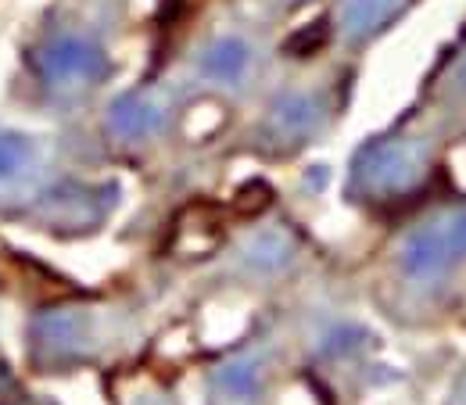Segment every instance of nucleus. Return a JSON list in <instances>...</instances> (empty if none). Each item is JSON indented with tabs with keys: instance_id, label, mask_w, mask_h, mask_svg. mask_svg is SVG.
<instances>
[{
	"instance_id": "nucleus-1",
	"label": "nucleus",
	"mask_w": 466,
	"mask_h": 405,
	"mask_svg": "<svg viewBox=\"0 0 466 405\" xmlns=\"http://www.w3.org/2000/svg\"><path fill=\"white\" fill-rule=\"evenodd\" d=\"M129 0H51L25 29L7 108L44 126H86L122 76Z\"/></svg>"
},
{
	"instance_id": "nucleus-2",
	"label": "nucleus",
	"mask_w": 466,
	"mask_h": 405,
	"mask_svg": "<svg viewBox=\"0 0 466 405\" xmlns=\"http://www.w3.org/2000/svg\"><path fill=\"white\" fill-rule=\"evenodd\" d=\"M122 208V179L86 126L25 129L0 118V227L58 244L94 240Z\"/></svg>"
},
{
	"instance_id": "nucleus-3",
	"label": "nucleus",
	"mask_w": 466,
	"mask_h": 405,
	"mask_svg": "<svg viewBox=\"0 0 466 405\" xmlns=\"http://www.w3.org/2000/svg\"><path fill=\"white\" fill-rule=\"evenodd\" d=\"M362 298L373 312L423 334L466 305V190H441L395 223L370 262Z\"/></svg>"
},
{
	"instance_id": "nucleus-4",
	"label": "nucleus",
	"mask_w": 466,
	"mask_h": 405,
	"mask_svg": "<svg viewBox=\"0 0 466 405\" xmlns=\"http://www.w3.org/2000/svg\"><path fill=\"white\" fill-rule=\"evenodd\" d=\"M158 334V305L140 290H68L40 298L22 327L36 373L105 370L133 359Z\"/></svg>"
},
{
	"instance_id": "nucleus-5",
	"label": "nucleus",
	"mask_w": 466,
	"mask_h": 405,
	"mask_svg": "<svg viewBox=\"0 0 466 405\" xmlns=\"http://www.w3.org/2000/svg\"><path fill=\"white\" fill-rule=\"evenodd\" d=\"M359 83V61L330 58L284 61L269 90L240 116L230 133V155L262 166H288L334 137L345 122Z\"/></svg>"
},
{
	"instance_id": "nucleus-6",
	"label": "nucleus",
	"mask_w": 466,
	"mask_h": 405,
	"mask_svg": "<svg viewBox=\"0 0 466 405\" xmlns=\"http://www.w3.org/2000/svg\"><path fill=\"white\" fill-rule=\"evenodd\" d=\"M452 137L416 101L377 133L362 137L345 166L341 197L370 216L399 223L423 201L445 190V158Z\"/></svg>"
},
{
	"instance_id": "nucleus-7",
	"label": "nucleus",
	"mask_w": 466,
	"mask_h": 405,
	"mask_svg": "<svg viewBox=\"0 0 466 405\" xmlns=\"http://www.w3.org/2000/svg\"><path fill=\"white\" fill-rule=\"evenodd\" d=\"M166 68L183 83L198 108L240 118L284 68V51L273 22L251 7H230L198 25L187 36L179 58L166 61Z\"/></svg>"
},
{
	"instance_id": "nucleus-8",
	"label": "nucleus",
	"mask_w": 466,
	"mask_h": 405,
	"mask_svg": "<svg viewBox=\"0 0 466 405\" xmlns=\"http://www.w3.org/2000/svg\"><path fill=\"white\" fill-rule=\"evenodd\" d=\"M291 327L298 370L334 391H373L399 373L384 362V341L377 327L355 309L349 294L334 290L323 273L305 288L280 298Z\"/></svg>"
},
{
	"instance_id": "nucleus-9",
	"label": "nucleus",
	"mask_w": 466,
	"mask_h": 405,
	"mask_svg": "<svg viewBox=\"0 0 466 405\" xmlns=\"http://www.w3.org/2000/svg\"><path fill=\"white\" fill-rule=\"evenodd\" d=\"M319 273V244L291 212L262 208L205 258V294H280L288 298Z\"/></svg>"
},
{
	"instance_id": "nucleus-10",
	"label": "nucleus",
	"mask_w": 466,
	"mask_h": 405,
	"mask_svg": "<svg viewBox=\"0 0 466 405\" xmlns=\"http://www.w3.org/2000/svg\"><path fill=\"white\" fill-rule=\"evenodd\" d=\"M198 105L166 65L147 68L137 83L112 90L86 122L101 158L112 169H144L173 155L187 137Z\"/></svg>"
},
{
	"instance_id": "nucleus-11",
	"label": "nucleus",
	"mask_w": 466,
	"mask_h": 405,
	"mask_svg": "<svg viewBox=\"0 0 466 405\" xmlns=\"http://www.w3.org/2000/svg\"><path fill=\"white\" fill-rule=\"evenodd\" d=\"M294 366V345L284 305H269L205 366V405H273Z\"/></svg>"
},
{
	"instance_id": "nucleus-12",
	"label": "nucleus",
	"mask_w": 466,
	"mask_h": 405,
	"mask_svg": "<svg viewBox=\"0 0 466 405\" xmlns=\"http://www.w3.org/2000/svg\"><path fill=\"white\" fill-rule=\"evenodd\" d=\"M420 0H334L323 18V44L330 55L359 58L384 40Z\"/></svg>"
},
{
	"instance_id": "nucleus-13",
	"label": "nucleus",
	"mask_w": 466,
	"mask_h": 405,
	"mask_svg": "<svg viewBox=\"0 0 466 405\" xmlns=\"http://www.w3.org/2000/svg\"><path fill=\"white\" fill-rule=\"evenodd\" d=\"M416 105L441 122L452 144H466V25L420 79Z\"/></svg>"
},
{
	"instance_id": "nucleus-14",
	"label": "nucleus",
	"mask_w": 466,
	"mask_h": 405,
	"mask_svg": "<svg viewBox=\"0 0 466 405\" xmlns=\"http://www.w3.org/2000/svg\"><path fill=\"white\" fill-rule=\"evenodd\" d=\"M316 0H251L248 7L255 11V15H262L266 22H284V18H291L298 11H305V7H312Z\"/></svg>"
},
{
	"instance_id": "nucleus-15",
	"label": "nucleus",
	"mask_w": 466,
	"mask_h": 405,
	"mask_svg": "<svg viewBox=\"0 0 466 405\" xmlns=\"http://www.w3.org/2000/svg\"><path fill=\"white\" fill-rule=\"evenodd\" d=\"M441 405H466V355H463V362H460V370L452 373V384H449L445 402Z\"/></svg>"
},
{
	"instance_id": "nucleus-16",
	"label": "nucleus",
	"mask_w": 466,
	"mask_h": 405,
	"mask_svg": "<svg viewBox=\"0 0 466 405\" xmlns=\"http://www.w3.org/2000/svg\"><path fill=\"white\" fill-rule=\"evenodd\" d=\"M0 298H4V277H0Z\"/></svg>"
}]
</instances>
